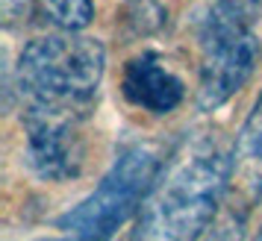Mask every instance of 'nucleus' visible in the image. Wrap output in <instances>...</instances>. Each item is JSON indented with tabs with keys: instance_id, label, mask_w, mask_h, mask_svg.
<instances>
[{
	"instance_id": "1",
	"label": "nucleus",
	"mask_w": 262,
	"mask_h": 241,
	"mask_svg": "<svg viewBox=\"0 0 262 241\" xmlns=\"http://www.w3.org/2000/svg\"><path fill=\"white\" fill-rule=\"evenodd\" d=\"M236 147L218 130H198L162 162L136 215L130 241H198L230 191Z\"/></svg>"
},
{
	"instance_id": "2",
	"label": "nucleus",
	"mask_w": 262,
	"mask_h": 241,
	"mask_svg": "<svg viewBox=\"0 0 262 241\" xmlns=\"http://www.w3.org/2000/svg\"><path fill=\"white\" fill-rule=\"evenodd\" d=\"M106 71V50L97 38L53 33L30 41L15 65V91L24 115L85 120L95 109Z\"/></svg>"
},
{
	"instance_id": "3",
	"label": "nucleus",
	"mask_w": 262,
	"mask_h": 241,
	"mask_svg": "<svg viewBox=\"0 0 262 241\" xmlns=\"http://www.w3.org/2000/svg\"><path fill=\"white\" fill-rule=\"evenodd\" d=\"M159 171L162 159L150 144L121 150L95 191L59 218V229L74 241H112L118 227L139 215Z\"/></svg>"
},
{
	"instance_id": "4",
	"label": "nucleus",
	"mask_w": 262,
	"mask_h": 241,
	"mask_svg": "<svg viewBox=\"0 0 262 241\" xmlns=\"http://www.w3.org/2000/svg\"><path fill=\"white\" fill-rule=\"evenodd\" d=\"M201 83H198V106L215 112L242 91L259 59L256 33H224L201 27Z\"/></svg>"
},
{
	"instance_id": "5",
	"label": "nucleus",
	"mask_w": 262,
	"mask_h": 241,
	"mask_svg": "<svg viewBox=\"0 0 262 241\" xmlns=\"http://www.w3.org/2000/svg\"><path fill=\"white\" fill-rule=\"evenodd\" d=\"M24 159L36 177L50 182H65L80 177L85 159L83 124L71 118H45V115H24Z\"/></svg>"
},
{
	"instance_id": "6",
	"label": "nucleus",
	"mask_w": 262,
	"mask_h": 241,
	"mask_svg": "<svg viewBox=\"0 0 262 241\" xmlns=\"http://www.w3.org/2000/svg\"><path fill=\"white\" fill-rule=\"evenodd\" d=\"M121 91L136 109H144L150 115H168L183 103L186 83L159 53H142L127 62Z\"/></svg>"
},
{
	"instance_id": "7",
	"label": "nucleus",
	"mask_w": 262,
	"mask_h": 241,
	"mask_svg": "<svg viewBox=\"0 0 262 241\" xmlns=\"http://www.w3.org/2000/svg\"><path fill=\"white\" fill-rule=\"evenodd\" d=\"M262 21V0H215L203 18V30L256 33Z\"/></svg>"
},
{
	"instance_id": "8",
	"label": "nucleus",
	"mask_w": 262,
	"mask_h": 241,
	"mask_svg": "<svg viewBox=\"0 0 262 241\" xmlns=\"http://www.w3.org/2000/svg\"><path fill=\"white\" fill-rule=\"evenodd\" d=\"M250 209H253V197H250V194H245V191L227 194L221 212L215 215L209 229H206L198 241H245Z\"/></svg>"
},
{
	"instance_id": "9",
	"label": "nucleus",
	"mask_w": 262,
	"mask_h": 241,
	"mask_svg": "<svg viewBox=\"0 0 262 241\" xmlns=\"http://www.w3.org/2000/svg\"><path fill=\"white\" fill-rule=\"evenodd\" d=\"M36 3L50 24H56L59 30H68V33L89 27L95 18L92 0H36Z\"/></svg>"
},
{
	"instance_id": "10",
	"label": "nucleus",
	"mask_w": 262,
	"mask_h": 241,
	"mask_svg": "<svg viewBox=\"0 0 262 241\" xmlns=\"http://www.w3.org/2000/svg\"><path fill=\"white\" fill-rule=\"evenodd\" d=\"M238 150L248 159L262 162V94L256 97V103H253L248 120H245V127L238 133Z\"/></svg>"
},
{
	"instance_id": "11",
	"label": "nucleus",
	"mask_w": 262,
	"mask_h": 241,
	"mask_svg": "<svg viewBox=\"0 0 262 241\" xmlns=\"http://www.w3.org/2000/svg\"><path fill=\"white\" fill-rule=\"evenodd\" d=\"M33 3H36V0H0V15H3V24H6V27L24 24L27 18L33 15Z\"/></svg>"
},
{
	"instance_id": "12",
	"label": "nucleus",
	"mask_w": 262,
	"mask_h": 241,
	"mask_svg": "<svg viewBox=\"0 0 262 241\" xmlns=\"http://www.w3.org/2000/svg\"><path fill=\"white\" fill-rule=\"evenodd\" d=\"M45 241H74L71 235H62V238H45Z\"/></svg>"
},
{
	"instance_id": "13",
	"label": "nucleus",
	"mask_w": 262,
	"mask_h": 241,
	"mask_svg": "<svg viewBox=\"0 0 262 241\" xmlns=\"http://www.w3.org/2000/svg\"><path fill=\"white\" fill-rule=\"evenodd\" d=\"M256 241H262V229H259V235H256Z\"/></svg>"
}]
</instances>
